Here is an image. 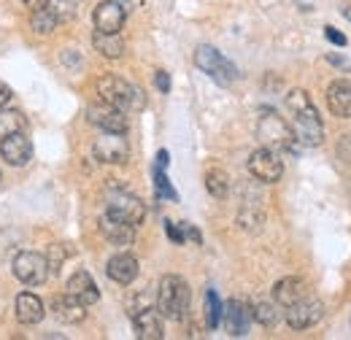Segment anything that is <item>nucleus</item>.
<instances>
[{"label":"nucleus","instance_id":"f257e3e1","mask_svg":"<svg viewBox=\"0 0 351 340\" xmlns=\"http://www.w3.org/2000/svg\"><path fill=\"white\" fill-rule=\"evenodd\" d=\"M287 108L292 111L295 117V138L303 143V146H319L324 141V127H322V119L311 103L306 89H292L287 95Z\"/></svg>","mask_w":351,"mask_h":340},{"label":"nucleus","instance_id":"f03ea898","mask_svg":"<svg viewBox=\"0 0 351 340\" xmlns=\"http://www.w3.org/2000/svg\"><path fill=\"white\" fill-rule=\"evenodd\" d=\"M189 284L181 278V276H162L160 281V289H157V311L162 313V319H171V321H184L186 319V311H189Z\"/></svg>","mask_w":351,"mask_h":340},{"label":"nucleus","instance_id":"7ed1b4c3","mask_svg":"<svg viewBox=\"0 0 351 340\" xmlns=\"http://www.w3.org/2000/svg\"><path fill=\"white\" fill-rule=\"evenodd\" d=\"M97 95H100V100L122 108L125 114L143 108V92L138 86H132L130 82H125L122 76H117V73H106V76L97 79Z\"/></svg>","mask_w":351,"mask_h":340},{"label":"nucleus","instance_id":"20e7f679","mask_svg":"<svg viewBox=\"0 0 351 340\" xmlns=\"http://www.w3.org/2000/svg\"><path fill=\"white\" fill-rule=\"evenodd\" d=\"M257 138L263 141V146L273 151H295V130L289 127L278 114L265 111L257 122Z\"/></svg>","mask_w":351,"mask_h":340},{"label":"nucleus","instance_id":"39448f33","mask_svg":"<svg viewBox=\"0 0 351 340\" xmlns=\"http://www.w3.org/2000/svg\"><path fill=\"white\" fill-rule=\"evenodd\" d=\"M195 65L221 86H230L238 79L235 65H232L227 57H221L219 49H214V46H208V43L197 46V51H195Z\"/></svg>","mask_w":351,"mask_h":340},{"label":"nucleus","instance_id":"423d86ee","mask_svg":"<svg viewBox=\"0 0 351 340\" xmlns=\"http://www.w3.org/2000/svg\"><path fill=\"white\" fill-rule=\"evenodd\" d=\"M11 270L25 287H41L49 278L51 267H49V259L38 252H19L11 262Z\"/></svg>","mask_w":351,"mask_h":340},{"label":"nucleus","instance_id":"0eeeda50","mask_svg":"<svg viewBox=\"0 0 351 340\" xmlns=\"http://www.w3.org/2000/svg\"><path fill=\"white\" fill-rule=\"evenodd\" d=\"M92 154H95L97 162H106V165H122V162H128L130 146H128L125 132H103L95 141Z\"/></svg>","mask_w":351,"mask_h":340},{"label":"nucleus","instance_id":"6e6552de","mask_svg":"<svg viewBox=\"0 0 351 340\" xmlns=\"http://www.w3.org/2000/svg\"><path fill=\"white\" fill-rule=\"evenodd\" d=\"M249 173L257 181H263V184H276L284 175V162H281L278 151L263 146V149L252 151V157H249Z\"/></svg>","mask_w":351,"mask_h":340},{"label":"nucleus","instance_id":"1a4fd4ad","mask_svg":"<svg viewBox=\"0 0 351 340\" xmlns=\"http://www.w3.org/2000/svg\"><path fill=\"white\" fill-rule=\"evenodd\" d=\"M87 119L89 125H95L103 132H128V117L122 108L100 100V103H92L87 108Z\"/></svg>","mask_w":351,"mask_h":340},{"label":"nucleus","instance_id":"9d476101","mask_svg":"<svg viewBox=\"0 0 351 340\" xmlns=\"http://www.w3.org/2000/svg\"><path fill=\"white\" fill-rule=\"evenodd\" d=\"M106 211L125 219V221H130L132 227H138L146 219V206L141 203V197H135V195L125 192V189H117V192L111 189L108 192V208Z\"/></svg>","mask_w":351,"mask_h":340},{"label":"nucleus","instance_id":"9b49d317","mask_svg":"<svg viewBox=\"0 0 351 340\" xmlns=\"http://www.w3.org/2000/svg\"><path fill=\"white\" fill-rule=\"evenodd\" d=\"M125 19H128V11L119 0H103L92 11L95 30H100V33H119L125 27Z\"/></svg>","mask_w":351,"mask_h":340},{"label":"nucleus","instance_id":"f8f14e48","mask_svg":"<svg viewBox=\"0 0 351 340\" xmlns=\"http://www.w3.org/2000/svg\"><path fill=\"white\" fill-rule=\"evenodd\" d=\"M221 319H224V330L232 335V338H243L254 321L252 316V305L243 302V300H230L224 308H221Z\"/></svg>","mask_w":351,"mask_h":340},{"label":"nucleus","instance_id":"ddd939ff","mask_svg":"<svg viewBox=\"0 0 351 340\" xmlns=\"http://www.w3.org/2000/svg\"><path fill=\"white\" fill-rule=\"evenodd\" d=\"M324 316V302L316 298H303L300 302L287 308V324L292 330H308Z\"/></svg>","mask_w":351,"mask_h":340},{"label":"nucleus","instance_id":"4468645a","mask_svg":"<svg viewBox=\"0 0 351 340\" xmlns=\"http://www.w3.org/2000/svg\"><path fill=\"white\" fill-rule=\"evenodd\" d=\"M0 154H3V160H5L8 165L22 168V165H27L30 157H33V143H30V138H27L25 132H14V135L0 138Z\"/></svg>","mask_w":351,"mask_h":340},{"label":"nucleus","instance_id":"2eb2a0df","mask_svg":"<svg viewBox=\"0 0 351 340\" xmlns=\"http://www.w3.org/2000/svg\"><path fill=\"white\" fill-rule=\"evenodd\" d=\"M100 232L111 246H130L135 241V227L130 221H125V219H119V216L108 211L100 216Z\"/></svg>","mask_w":351,"mask_h":340},{"label":"nucleus","instance_id":"dca6fc26","mask_svg":"<svg viewBox=\"0 0 351 340\" xmlns=\"http://www.w3.org/2000/svg\"><path fill=\"white\" fill-rule=\"evenodd\" d=\"M132 327H135V338L141 340H162L165 335L162 313L157 308H143V311L132 313Z\"/></svg>","mask_w":351,"mask_h":340},{"label":"nucleus","instance_id":"f3484780","mask_svg":"<svg viewBox=\"0 0 351 340\" xmlns=\"http://www.w3.org/2000/svg\"><path fill=\"white\" fill-rule=\"evenodd\" d=\"M51 313L62 324H82L87 319V305L79 298H73L71 292H65V295H57L51 300Z\"/></svg>","mask_w":351,"mask_h":340},{"label":"nucleus","instance_id":"a211bd4d","mask_svg":"<svg viewBox=\"0 0 351 340\" xmlns=\"http://www.w3.org/2000/svg\"><path fill=\"white\" fill-rule=\"evenodd\" d=\"M138 259L128 252H122V254H114L108 259V265H106V276L114 281V284H119V287H128L132 284L135 278H138Z\"/></svg>","mask_w":351,"mask_h":340},{"label":"nucleus","instance_id":"6ab92c4d","mask_svg":"<svg viewBox=\"0 0 351 340\" xmlns=\"http://www.w3.org/2000/svg\"><path fill=\"white\" fill-rule=\"evenodd\" d=\"M327 108L338 119H351V84L349 82H332L327 89Z\"/></svg>","mask_w":351,"mask_h":340},{"label":"nucleus","instance_id":"aec40b11","mask_svg":"<svg viewBox=\"0 0 351 340\" xmlns=\"http://www.w3.org/2000/svg\"><path fill=\"white\" fill-rule=\"evenodd\" d=\"M46 316V308H44V300L38 298V295H33V292H22L19 298H16V319H19V324H38V321H44Z\"/></svg>","mask_w":351,"mask_h":340},{"label":"nucleus","instance_id":"412c9836","mask_svg":"<svg viewBox=\"0 0 351 340\" xmlns=\"http://www.w3.org/2000/svg\"><path fill=\"white\" fill-rule=\"evenodd\" d=\"M303 298H308V289H306V284H303L300 278H295V276L281 278V281L273 287V300H276V305H281V308H289V305L300 302Z\"/></svg>","mask_w":351,"mask_h":340},{"label":"nucleus","instance_id":"4be33fe9","mask_svg":"<svg viewBox=\"0 0 351 340\" xmlns=\"http://www.w3.org/2000/svg\"><path fill=\"white\" fill-rule=\"evenodd\" d=\"M73 298H79L84 305H95L100 300V292H97V284L92 281L87 270H76L71 278H68V287H65Z\"/></svg>","mask_w":351,"mask_h":340},{"label":"nucleus","instance_id":"5701e85b","mask_svg":"<svg viewBox=\"0 0 351 340\" xmlns=\"http://www.w3.org/2000/svg\"><path fill=\"white\" fill-rule=\"evenodd\" d=\"M92 43H95V49H97L103 57H108V60H119V57L125 54V41L119 38V33H100V30H95Z\"/></svg>","mask_w":351,"mask_h":340},{"label":"nucleus","instance_id":"b1692460","mask_svg":"<svg viewBox=\"0 0 351 340\" xmlns=\"http://www.w3.org/2000/svg\"><path fill=\"white\" fill-rule=\"evenodd\" d=\"M206 189L211 192V197L224 200L227 192H230V175H227V170L219 168V165H211V168L206 170Z\"/></svg>","mask_w":351,"mask_h":340},{"label":"nucleus","instance_id":"393cba45","mask_svg":"<svg viewBox=\"0 0 351 340\" xmlns=\"http://www.w3.org/2000/svg\"><path fill=\"white\" fill-rule=\"evenodd\" d=\"M27 130V119L22 111L16 108H0V138L14 135V132H25Z\"/></svg>","mask_w":351,"mask_h":340},{"label":"nucleus","instance_id":"a878e982","mask_svg":"<svg viewBox=\"0 0 351 340\" xmlns=\"http://www.w3.org/2000/svg\"><path fill=\"white\" fill-rule=\"evenodd\" d=\"M44 8L60 22V25H65V22H71V19H76V14H79V5H76V0H44Z\"/></svg>","mask_w":351,"mask_h":340},{"label":"nucleus","instance_id":"bb28decb","mask_svg":"<svg viewBox=\"0 0 351 340\" xmlns=\"http://www.w3.org/2000/svg\"><path fill=\"white\" fill-rule=\"evenodd\" d=\"M252 316H254V321L257 324H263V327H276L278 324V311H276V300L270 302V300H260V302H254L252 305Z\"/></svg>","mask_w":351,"mask_h":340},{"label":"nucleus","instance_id":"cd10ccee","mask_svg":"<svg viewBox=\"0 0 351 340\" xmlns=\"http://www.w3.org/2000/svg\"><path fill=\"white\" fill-rule=\"evenodd\" d=\"M30 25H33V30H36L38 36H49V33L57 30L60 22L46 11L44 5H38V8H33V14H30Z\"/></svg>","mask_w":351,"mask_h":340},{"label":"nucleus","instance_id":"c85d7f7f","mask_svg":"<svg viewBox=\"0 0 351 340\" xmlns=\"http://www.w3.org/2000/svg\"><path fill=\"white\" fill-rule=\"evenodd\" d=\"M221 308H224V305H221L219 295H217L214 289H208V292H206V308H203V311H206V324H208V330H217L221 324Z\"/></svg>","mask_w":351,"mask_h":340},{"label":"nucleus","instance_id":"c756f323","mask_svg":"<svg viewBox=\"0 0 351 340\" xmlns=\"http://www.w3.org/2000/svg\"><path fill=\"white\" fill-rule=\"evenodd\" d=\"M154 192H157L160 200H171V203L178 200L176 189L171 186V181H168V175H165V168H154Z\"/></svg>","mask_w":351,"mask_h":340},{"label":"nucleus","instance_id":"7c9ffc66","mask_svg":"<svg viewBox=\"0 0 351 340\" xmlns=\"http://www.w3.org/2000/svg\"><path fill=\"white\" fill-rule=\"evenodd\" d=\"M165 232H168V238H171L173 243H178V246H181V243L186 241V235H184V230H178V227H176L173 221H165Z\"/></svg>","mask_w":351,"mask_h":340},{"label":"nucleus","instance_id":"2f4dec72","mask_svg":"<svg viewBox=\"0 0 351 340\" xmlns=\"http://www.w3.org/2000/svg\"><path fill=\"white\" fill-rule=\"evenodd\" d=\"M324 36H327V41L335 43V46H341V49L346 46V36H343V33H338L335 27H324Z\"/></svg>","mask_w":351,"mask_h":340},{"label":"nucleus","instance_id":"473e14b6","mask_svg":"<svg viewBox=\"0 0 351 340\" xmlns=\"http://www.w3.org/2000/svg\"><path fill=\"white\" fill-rule=\"evenodd\" d=\"M154 84H157V89H160V92H168V89H171V76H168L165 71H157Z\"/></svg>","mask_w":351,"mask_h":340},{"label":"nucleus","instance_id":"72a5a7b5","mask_svg":"<svg viewBox=\"0 0 351 340\" xmlns=\"http://www.w3.org/2000/svg\"><path fill=\"white\" fill-rule=\"evenodd\" d=\"M184 235H186V238H189L192 243H197V246L203 243V235H200V232H197V230H195L192 224H184Z\"/></svg>","mask_w":351,"mask_h":340},{"label":"nucleus","instance_id":"f704fd0d","mask_svg":"<svg viewBox=\"0 0 351 340\" xmlns=\"http://www.w3.org/2000/svg\"><path fill=\"white\" fill-rule=\"evenodd\" d=\"M8 100H11V89L0 82V108H5V106H8Z\"/></svg>","mask_w":351,"mask_h":340},{"label":"nucleus","instance_id":"c9c22d12","mask_svg":"<svg viewBox=\"0 0 351 340\" xmlns=\"http://www.w3.org/2000/svg\"><path fill=\"white\" fill-rule=\"evenodd\" d=\"M168 160H171V157H168V151L162 149V151L157 154V168H168Z\"/></svg>","mask_w":351,"mask_h":340},{"label":"nucleus","instance_id":"e433bc0d","mask_svg":"<svg viewBox=\"0 0 351 340\" xmlns=\"http://www.w3.org/2000/svg\"><path fill=\"white\" fill-rule=\"evenodd\" d=\"M27 8H38V5H44V0H22Z\"/></svg>","mask_w":351,"mask_h":340},{"label":"nucleus","instance_id":"4c0bfd02","mask_svg":"<svg viewBox=\"0 0 351 340\" xmlns=\"http://www.w3.org/2000/svg\"><path fill=\"white\" fill-rule=\"evenodd\" d=\"M0 181H3V175H0Z\"/></svg>","mask_w":351,"mask_h":340},{"label":"nucleus","instance_id":"58836bf2","mask_svg":"<svg viewBox=\"0 0 351 340\" xmlns=\"http://www.w3.org/2000/svg\"><path fill=\"white\" fill-rule=\"evenodd\" d=\"M119 3H125V0H119Z\"/></svg>","mask_w":351,"mask_h":340},{"label":"nucleus","instance_id":"ea45409f","mask_svg":"<svg viewBox=\"0 0 351 340\" xmlns=\"http://www.w3.org/2000/svg\"><path fill=\"white\" fill-rule=\"evenodd\" d=\"M349 16H351V14H349Z\"/></svg>","mask_w":351,"mask_h":340}]
</instances>
